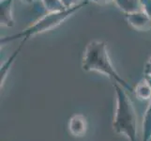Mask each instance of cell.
<instances>
[{
  "mask_svg": "<svg viewBox=\"0 0 151 141\" xmlns=\"http://www.w3.org/2000/svg\"><path fill=\"white\" fill-rule=\"evenodd\" d=\"M82 68L86 72H97L108 76L114 84H119L127 90L134 91V88L114 69L108 55L106 43L103 40H92L86 47L82 60Z\"/></svg>",
  "mask_w": 151,
  "mask_h": 141,
  "instance_id": "6da1fadb",
  "label": "cell"
},
{
  "mask_svg": "<svg viewBox=\"0 0 151 141\" xmlns=\"http://www.w3.org/2000/svg\"><path fill=\"white\" fill-rule=\"evenodd\" d=\"M116 90V112L113 129L118 134L125 135L129 141H139L138 118L127 90L119 84H114Z\"/></svg>",
  "mask_w": 151,
  "mask_h": 141,
  "instance_id": "7a4b0ae2",
  "label": "cell"
},
{
  "mask_svg": "<svg viewBox=\"0 0 151 141\" xmlns=\"http://www.w3.org/2000/svg\"><path fill=\"white\" fill-rule=\"evenodd\" d=\"M87 4H88L87 1H84L75 7L64 9L62 12H47L44 16L38 19L36 22H34L32 25H29L25 29L22 30L21 32L2 38L1 40H0V43L6 44L8 43H10V41L16 40L17 39H21L24 41H27V40L34 37L36 35L44 33L46 31H50L60 25L68 18H70L71 15H73L77 12H79L83 8H85Z\"/></svg>",
  "mask_w": 151,
  "mask_h": 141,
  "instance_id": "3957f363",
  "label": "cell"
},
{
  "mask_svg": "<svg viewBox=\"0 0 151 141\" xmlns=\"http://www.w3.org/2000/svg\"><path fill=\"white\" fill-rule=\"evenodd\" d=\"M129 25L138 31H149L151 29V18L143 10L126 14Z\"/></svg>",
  "mask_w": 151,
  "mask_h": 141,
  "instance_id": "277c9868",
  "label": "cell"
},
{
  "mask_svg": "<svg viewBox=\"0 0 151 141\" xmlns=\"http://www.w3.org/2000/svg\"><path fill=\"white\" fill-rule=\"evenodd\" d=\"M87 119L82 114L73 115L69 121V131L75 137H82L87 131Z\"/></svg>",
  "mask_w": 151,
  "mask_h": 141,
  "instance_id": "5b68a950",
  "label": "cell"
},
{
  "mask_svg": "<svg viewBox=\"0 0 151 141\" xmlns=\"http://www.w3.org/2000/svg\"><path fill=\"white\" fill-rule=\"evenodd\" d=\"M14 0H1L0 2V24L4 27H12L14 25L13 18Z\"/></svg>",
  "mask_w": 151,
  "mask_h": 141,
  "instance_id": "8992f818",
  "label": "cell"
},
{
  "mask_svg": "<svg viewBox=\"0 0 151 141\" xmlns=\"http://www.w3.org/2000/svg\"><path fill=\"white\" fill-rule=\"evenodd\" d=\"M24 43H25V41H24V40L21 41V43L18 46V48L13 52L12 55L10 56L9 59L6 61H5V63L1 66V69H0V83H1V87L4 85L5 81H6L7 76L9 74V72L10 70V68L12 67L13 63L15 62V59H16L17 56H19L20 52H21V50H22Z\"/></svg>",
  "mask_w": 151,
  "mask_h": 141,
  "instance_id": "52a82bcc",
  "label": "cell"
},
{
  "mask_svg": "<svg viewBox=\"0 0 151 141\" xmlns=\"http://www.w3.org/2000/svg\"><path fill=\"white\" fill-rule=\"evenodd\" d=\"M117 8L124 13H132L142 10L141 0H114Z\"/></svg>",
  "mask_w": 151,
  "mask_h": 141,
  "instance_id": "ba28073f",
  "label": "cell"
},
{
  "mask_svg": "<svg viewBox=\"0 0 151 141\" xmlns=\"http://www.w3.org/2000/svg\"><path fill=\"white\" fill-rule=\"evenodd\" d=\"M141 141H151V101L144 114Z\"/></svg>",
  "mask_w": 151,
  "mask_h": 141,
  "instance_id": "9c48e42d",
  "label": "cell"
},
{
  "mask_svg": "<svg viewBox=\"0 0 151 141\" xmlns=\"http://www.w3.org/2000/svg\"><path fill=\"white\" fill-rule=\"evenodd\" d=\"M134 93L139 100L151 101V87L145 78H143L135 87Z\"/></svg>",
  "mask_w": 151,
  "mask_h": 141,
  "instance_id": "30bf717a",
  "label": "cell"
},
{
  "mask_svg": "<svg viewBox=\"0 0 151 141\" xmlns=\"http://www.w3.org/2000/svg\"><path fill=\"white\" fill-rule=\"evenodd\" d=\"M40 1L47 12H57L67 9L61 0H40Z\"/></svg>",
  "mask_w": 151,
  "mask_h": 141,
  "instance_id": "8fae6325",
  "label": "cell"
},
{
  "mask_svg": "<svg viewBox=\"0 0 151 141\" xmlns=\"http://www.w3.org/2000/svg\"><path fill=\"white\" fill-rule=\"evenodd\" d=\"M142 10L151 18V0H141Z\"/></svg>",
  "mask_w": 151,
  "mask_h": 141,
  "instance_id": "7c38bea8",
  "label": "cell"
},
{
  "mask_svg": "<svg viewBox=\"0 0 151 141\" xmlns=\"http://www.w3.org/2000/svg\"><path fill=\"white\" fill-rule=\"evenodd\" d=\"M61 1L66 9H70L72 7H75L77 5L81 4L82 2L86 1V0H61Z\"/></svg>",
  "mask_w": 151,
  "mask_h": 141,
  "instance_id": "4fadbf2b",
  "label": "cell"
},
{
  "mask_svg": "<svg viewBox=\"0 0 151 141\" xmlns=\"http://www.w3.org/2000/svg\"><path fill=\"white\" fill-rule=\"evenodd\" d=\"M87 2H92L98 5H108L114 2V0H86Z\"/></svg>",
  "mask_w": 151,
  "mask_h": 141,
  "instance_id": "5bb4252c",
  "label": "cell"
},
{
  "mask_svg": "<svg viewBox=\"0 0 151 141\" xmlns=\"http://www.w3.org/2000/svg\"><path fill=\"white\" fill-rule=\"evenodd\" d=\"M145 74H151V56L145 66Z\"/></svg>",
  "mask_w": 151,
  "mask_h": 141,
  "instance_id": "9a60e30c",
  "label": "cell"
},
{
  "mask_svg": "<svg viewBox=\"0 0 151 141\" xmlns=\"http://www.w3.org/2000/svg\"><path fill=\"white\" fill-rule=\"evenodd\" d=\"M144 78L147 81V83L149 84V86L151 87V74H145Z\"/></svg>",
  "mask_w": 151,
  "mask_h": 141,
  "instance_id": "2e32d148",
  "label": "cell"
},
{
  "mask_svg": "<svg viewBox=\"0 0 151 141\" xmlns=\"http://www.w3.org/2000/svg\"><path fill=\"white\" fill-rule=\"evenodd\" d=\"M22 2H24V3H25V4H31V3H33L34 1L33 0H21Z\"/></svg>",
  "mask_w": 151,
  "mask_h": 141,
  "instance_id": "e0dca14e",
  "label": "cell"
},
{
  "mask_svg": "<svg viewBox=\"0 0 151 141\" xmlns=\"http://www.w3.org/2000/svg\"><path fill=\"white\" fill-rule=\"evenodd\" d=\"M33 1H34V2H35V1H38V0H33Z\"/></svg>",
  "mask_w": 151,
  "mask_h": 141,
  "instance_id": "ac0fdd59",
  "label": "cell"
}]
</instances>
